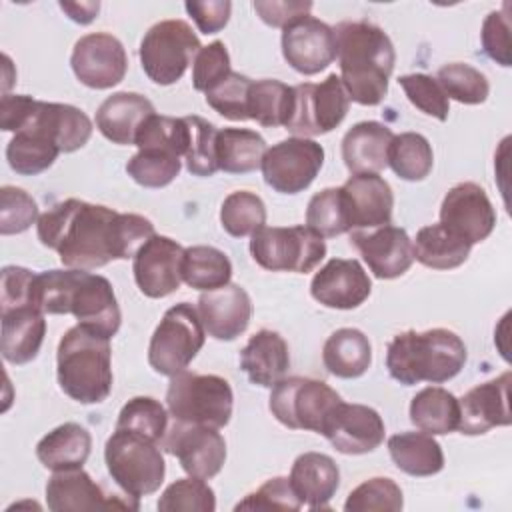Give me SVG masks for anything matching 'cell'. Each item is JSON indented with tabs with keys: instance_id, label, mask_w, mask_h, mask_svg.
Wrapping results in <instances>:
<instances>
[{
	"instance_id": "1",
	"label": "cell",
	"mask_w": 512,
	"mask_h": 512,
	"mask_svg": "<svg viewBox=\"0 0 512 512\" xmlns=\"http://www.w3.org/2000/svg\"><path fill=\"white\" fill-rule=\"evenodd\" d=\"M36 234L42 246L58 252L66 268L92 270L134 258L154 234V224L140 214L66 198L40 214Z\"/></svg>"
},
{
	"instance_id": "2",
	"label": "cell",
	"mask_w": 512,
	"mask_h": 512,
	"mask_svg": "<svg viewBox=\"0 0 512 512\" xmlns=\"http://www.w3.org/2000/svg\"><path fill=\"white\" fill-rule=\"evenodd\" d=\"M0 128L14 132L6 146V160L22 176L48 170L60 152H74L92 136V122L80 108L26 94L2 96Z\"/></svg>"
},
{
	"instance_id": "3",
	"label": "cell",
	"mask_w": 512,
	"mask_h": 512,
	"mask_svg": "<svg viewBox=\"0 0 512 512\" xmlns=\"http://www.w3.org/2000/svg\"><path fill=\"white\" fill-rule=\"evenodd\" d=\"M32 304L44 314H72L78 324L112 338L122 322L112 284L80 268L36 272Z\"/></svg>"
},
{
	"instance_id": "4",
	"label": "cell",
	"mask_w": 512,
	"mask_h": 512,
	"mask_svg": "<svg viewBox=\"0 0 512 512\" xmlns=\"http://www.w3.org/2000/svg\"><path fill=\"white\" fill-rule=\"evenodd\" d=\"M340 80L350 102L376 106L388 94L396 52L390 36L366 20L340 22L334 28Z\"/></svg>"
},
{
	"instance_id": "5",
	"label": "cell",
	"mask_w": 512,
	"mask_h": 512,
	"mask_svg": "<svg viewBox=\"0 0 512 512\" xmlns=\"http://www.w3.org/2000/svg\"><path fill=\"white\" fill-rule=\"evenodd\" d=\"M466 358V344L448 328L406 330L396 334L386 348L388 374L404 386L448 382L464 368Z\"/></svg>"
},
{
	"instance_id": "6",
	"label": "cell",
	"mask_w": 512,
	"mask_h": 512,
	"mask_svg": "<svg viewBox=\"0 0 512 512\" xmlns=\"http://www.w3.org/2000/svg\"><path fill=\"white\" fill-rule=\"evenodd\" d=\"M56 376L62 392L80 404H98L112 392L110 338L76 324L58 342Z\"/></svg>"
},
{
	"instance_id": "7",
	"label": "cell",
	"mask_w": 512,
	"mask_h": 512,
	"mask_svg": "<svg viewBox=\"0 0 512 512\" xmlns=\"http://www.w3.org/2000/svg\"><path fill=\"white\" fill-rule=\"evenodd\" d=\"M108 474L130 498L156 492L164 482L166 464L160 444L128 430L114 428L104 446Z\"/></svg>"
},
{
	"instance_id": "8",
	"label": "cell",
	"mask_w": 512,
	"mask_h": 512,
	"mask_svg": "<svg viewBox=\"0 0 512 512\" xmlns=\"http://www.w3.org/2000/svg\"><path fill=\"white\" fill-rule=\"evenodd\" d=\"M168 412L178 422L222 428L230 422L234 394L226 378L180 372L166 390Z\"/></svg>"
},
{
	"instance_id": "9",
	"label": "cell",
	"mask_w": 512,
	"mask_h": 512,
	"mask_svg": "<svg viewBox=\"0 0 512 512\" xmlns=\"http://www.w3.org/2000/svg\"><path fill=\"white\" fill-rule=\"evenodd\" d=\"M204 340L206 330L198 310L190 302L174 304L164 312L150 338L148 362L154 372L172 378L188 368L202 350Z\"/></svg>"
},
{
	"instance_id": "10",
	"label": "cell",
	"mask_w": 512,
	"mask_h": 512,
	"mask_svg": "<svg viewBox=\"0 0 512 512\" xmlns=\"http://www.w3.org/2000/svg\"><path fill=\"white\" fill-rule=\"evenodd\" d=\"M250 254L264 270L306 274L324 260L326 242L308 226H262L252 234Z\"/></svg>"
},
{
	"instance_id": "11",
	"label": "cell",
	"mask_w": 512,
	"mask_h": 512,
	"mask_svg": "<svg viewBox=\"0 0 512 512\" xmlns=\"http://www.w3.org/2000/svg\"><path fill=\"white\" fill-rule=\"evenodd\" d=\"M200 40L184 20L156 22L140 42V62L144 74L160 86L178 82L200 50Z\"/></svg>"
},
{
	"instance_id": "12",
	"label": "cell",
	"mask_w": 512,
	"mask_h": 512,
	"mask_svg": "<svg viewBox=\"0 0 512 512\" xmlns=\"http://www.w3.org/2000/svg\"><path fill=\"white\" fill-rule=\"evenodd\" d=\"M340 400V394L322 380L290 376L272 386L268 408L286 428L320 434L326 416Z\"/></svg>"
},
{
	"instance_id": "13",
	"label": "cell",
	"mask_w": 512,
	"mask_h": 512,
	"mask_svg": "<svg viewBox=\"0 0 512 512\" xmlns=\"http://www.w3.org/2000/svg\"><path fill=\"white\" fill-rule=\"evenodd\" d=\"M348 108V92L336 74H328L320 84H298L294 86V110L286 130L302 138L328 134L340 126Z\"/></svg>"
},
{
	"instance_id": "14",
	"label": "cell",
	"mask_w": 512,
	"mask_h": 512,
	"mask_svg": "<svg viewBox=\"0 0 512 512\" xmlns=\"http://www.w3.org/2000/svg\"><path fill=\"white\" fill-rule=\"evenodd\" d=\"M324 164V148L302 136L280 140L266 150L262 158L264 182L280 194H298L306 190Z\"/></svg>"
},
{
	"instance_id": "15",
	"label": "cell",
	"mask_w": 512,
	"mask_h": 512,
	"mask_svg": "<svg viewBox=\"0 0 512 512\" xmlns=\"http://www.w3.org/2000/svg\"><path fill=\"white\" fill-rule=\"evenodd\" d=\"M160 446L178 458L186 474L202 480L214 478L226 460V442L222 434L218 428L204 424L174 420Z\"/></svg>"
},
{
	"instance_id": "16",
	"label": "cell",
	"mask_w": 512,
	"mask_h": 512,
	"mask_svg": "<svg viewBox=\"0 0 512 512\" xmlns=\"http://www.w3.org/2000/svg\"><path fill=\"white\" fill-rule=\"evenodd\" d=\"M70 66L84 86L106 90L124 80L128 56L116 36L108 32H92L74 44Z\"/></svg>"
},
{
	"instance_id": "17",
	"label": "cell",
	"mask_w": 512,
	"mask_h": 512,
	"mask_svg": "<svg viewBox=\"0 0 512 512\" xmlns=\"http://www.w3.org/2000/svg\"><path fill=\"white\" fill-rule=\"evenodd\" d=\"M282 56L300 74L312 76L336 60V34L326 22L306 14L282 28Z\"/></svg>"
},
{
	"instance_id": "18",
	"label": "cell",
	"mask_w": 512,
	"mask_h": 512,
	"mask_svg": "<svg viewBox=\"0 0 512 512\" xmlns=\"http://www.w3.org/2000/svg\"><path fill=\"white\" fill-rule=\"evenodd\" d=\"M440 224L470 244L486 240L496 226V210L476 182L452 186L440 206Z\"/></svg>"
},
{
	"instance_id": "19",
	"label": "cell",
	"mask_w": 512,
	"mask_h": 512,
	"mask_svg": "<svg viewBox=\"0 0 512 512\" xmlns=\"http://www.w3.org/2000/svg\"><path fill=\"white\" fill-rule=\"evenodd\" d=\"M384 420L366 404L338 402L326 416L320 434L342 454H368L384 442Z\"/></svg>"
},
{
	"instance_id": "20",
	"label": "cell",
	"mask_w": 512,
	"mask_h": 512,
	"mask_svg": "<svg viewBox=\"0 0 512 512\" xmlns=\"http://www.w3.org/2000/svg\"><path fill=\"white\" fill-rule=\"evenodd\" d=\"M184 248L160 234H152L134 254L132 272L136 286L148 298H164L180 288Z\"/></svg>"
},
{
	"instance_id": "21",
	"label": "cell",
	"mask_w": 512,
	"mask_h": 512,
	"mask_svg": "<svg viewBox=\"0 0 512 512\" xmlns=\"http://www.w3.org/2000/svg\"><path fill=\"white\" fill-rule=\"evenodd\" d=\"M350 244L360 252L370 272L380 280L402 276L414 262L412 240L404 228L384 224L370 232L352 230Z\"/></svg>"
},
{
	"instance_id": "22",
	"label": "cell",
	"mask_w": 512,
	"mask_h": 512,
	"mask_svg": "<svg viewBox=\"0 0 512 512\" xmlns=\"http://www.w3.org/2000/svg\"><path fill=\"white\" fill-rule=\"evenodd\" d=\"M372 292V282L354 258H332L312 278L310 294L326 308H358Z\"/></svg>"
},
{
	"instance_id": "23",
	"label": "cell",
	"mask_w": 512,
	"mask_h": 512,
	"mask_svg": "<svg viewBox=\"0 0 512 512\" xmlns=\"http://www.w3.org/2000/svg\"><path fill=\"white\" fill-rule=\"evenodd\" d=\"M510 372L500 374L488 382L470 388L460 402V422L458 430L466 436L486 434L490 428L508 426L512 422L510 414Z\"/></svg>"
},
{
	"instance_id": "24",
	"label": "cell",
	"mask_w": 512,
	"mask_h": 512,
	"mask_svg": "<svg viewBox=\"0 0 512 512\" xmlns=\"http://www.w3.org/2000/svg\"><path fill=\"white\" fill-rule=\"evenodd\" d=\"M196 310L208 336L230 342L248 328L252 300L240 284L228 282L222 288L202 292Z\"/></svg>"
},
{
	"instance_id": "25",
	"label": "cell",
	"mask_w": 512,
	"mask_h": 512,
	"mask_svg": "<svg viewBox=\"0 0 512 512\" xmlns=\"http://www.w3.org/2000/svg\"><path fill=\"white\" fill-rule=\"evenodd\" d=\"M342 196L352 230H372L392 220L394 194L378 174H352L342 186Z\"/></svg>"
},
{
	"instance_id": "26",
	"label": "cell",
	"mask_w": 512,
	"mask_h": 512,
	"mask_svg": "<svg viewBox=\"0 0 512 512\" xmlns=\"http://www.w3.org/2000/svg\"><path fill=\"white\" fill-rule=\"evenodd\" d=\"M2 316V338L0 350L6 362L22 366L32 362L46 334L44 312L32 304L14 306L0 310Z\"/></svg>"
},
{
	"instance_id": "27",
	"label": "cell",
	"mask_w": 512,
	"mask_h": 512,
	"mask_svg": "<svg viewBox=\"0 0 512 512\" xmlns=\"http://www.w3.org/2000/svg\"><path fill=\"white\" fill-rule=\"evenodd\" d=\"M46 504L52 512L132 508L128 502H120L104 494V490L82 468L54 472L46 484Z\"/></svg>"
},
{
	"instance_id": "28",
	"label": "cell",
	"mask_w": 512,
	"mask_h": 512,
	"mask_svg": "<svg viewBox=\"0 0 512 512\" xmlns=\"http://www.w3.org/2000/svg\"><path fill=\"white\" fill-rule=\"evenodd\" d=\"M288 480L302 506L326 510L340 486V470L328 454L304 452L294 460Z\"/></svg>"
},
{
	"instance_id": "29",
	"label": "cell",
	"mask_w": 512,
	"mask_h": 512,
	"mask_svg": "<svg viewBox=\"0 0 512 512\" xmlns=\"http://www.w3.org/2000/svg\"><path fill=\"white\" fill-rule=\"evenodd\" d=\"M154 114V104L138 92H114L96 110L100 134L120 146L136 142V134Z\"/></svg>"
},
{
	"instance_id": "30",
	"label": "cell",
	"mask_w": 512,
	"mask_h": 512,
	"mask_svg": "<svg viewBox=\"0 0 512 512\" xmlns=\"http://www.w3.org/2000/svg\"><path fill=\"white\" fill-rule=\"evenodd\" d=\"M392 138V130L376 120L354 124L342 138V160L350 174H378L384 170Z\"/></svg>"
},
{
	"instance_id": "31",
	"label": "cell",
	"mask_w": 512,
	"mask_h": 512,
	"mask_svg": "<svg viewBox=\"0 0 512 512\" xmlns=\"http://www.w3.org/2000/svg\"><path fill=\"white\" fill-rule=\"evenodd\" d=\"M240 368L252 384L272 388L290 368L286 340L274 330H258L240 352Z\"/></svg>"
},
{
	"instance_id": "32",
	"label": "cell",
	"mask_w": 512,
	"mask_h": 512,
	"mask_svg": "<svg viewBox=\"0 0 512 512\" xmlns=\"http://www.w3.org/2000/svg\"><path fill=\"white\" fill-rule=\"evenodd\" d=\"M90 448V432L76 422H64L36 444V458L52 472L72 470L84 466L90 456Z\"/></svg>"
},
{
	"instance_id": "33",
	"label": "cell",
	"mask_w": 512,
	"mask_h": 512,
	"mask_svg": "<svg viewBox=\"0 0 512 512\" xmlns=\"http://www.w3.org/2000/svg\"><path fill=\"white\" fill-rule=\"evenodd\" d=\"M324 368L338 378H358L372 364V344L358 328H338L322 348Z\"/></svg>"
},
{
	"instance_id": "34",
	"label": "cell",
	"mask_w": 512,
	"mask_h": 512,
	"mask_svg": "<svg viewBox=\"0 0 512 512\" xmlns=\"http://www.w3.org/2000/svg\"><path fill=\"white\" fill-rule=\"evenodd\" d=\"M388 452L396 468L410 476H434L444 468L442 446L422 430L390 436Z\"/></svg>"
},
{
	"instance_id": "35",
	"label": "cell",
	"mask_w": 512,
	"mask_h": 512,
	"mask_svg": "<svg viewBox=\"0 0 512 512\" xmlns=\"http://www.w3.org/2000/svg\"><path fill=\"white\" fill-rule=\"evenodd\" d=\"M412 250L414 258L422 266L434 270H452L468 260L472 244L438 222L416 232Z\"/></svg>"
},
{
	"instance_id": "36",
	"label": "cell",
	"mask_w": 512,
	"mask_h": 512,
	"mask_svg": "<svg viewBox=\"0 0 512 512\" xmlns=\"http://www.w3.org/2000/svg\"><path fill=\"white\" fill-rule=\"evenodd\" d=\"M410 420L426 434H448L458 430L460 402L446 388L426 386L410 402Z\"/></svg>"
},
{
	"instance_id": "37",
	"label": "cell",
	"mask_w": 512,
	"mask_h": 512,
	"mask_svg": "<svg viewBox=\"0 0 512 512\" xmlns=\"http://www.w3.org/2000/svg\"><path fill=\"white\" fill-rule=\"evenodd\" d=\"M266 140L248 128H222L216 136L218 170L246 174L260 168L266 154Z\"/></svg>"
},
{
	"instance_id": "38",
	"label": "cell",
	"mask_w": 512,
	"mask_h": 512,
	"mask_svg": "<svg viewBox=\"0 0 512 512\" xmlns=\"http://www.w3.org/2000/svg\"><path fill=\"white\" fill-rule=\"evenodd\" d=\"M294 110V86L274 78L252 80L248 90V120L276 128L290 122Z\"/></svg>"
},
{
	"instance_id": "39",
	"label": "cell",
	"mask_w": 512,
	"mask_h": 512,
	"mask_svg": "<svg viewBox=\"0 0 512 512\" xmlns=\"http://www.w3.org/2000/svg\"><path fill=\"white\" fill-rule=\"evenodd\" d=\"M182 280L196 290L208 292L222 288L232 278L230 258L214 246H190L182 256Z\"/></svg>"
},
{
	"instance_id": "40",
	"label": "cell",
	"mask_w": 512,
	"mask_h": 512,
	"mask_svg": "<svg viewBox=\"0 0 512 512\" xmlns=\"http://www.w3.org/2000/svg\"><path fill=\"white\" fill-rule=\"evenodd\" d=\"M434 164L432 146L426 136L418 132H402L392 138L388 146V166L394 174L408 182L424 180Z\"/></svg>"
},
{
	"instance_id": "41",
	"label": "cell",
	"mask_w": 512,
	"mask_h": 512,
	"mask_svg": "<svg viewBox=\"0 0 512 512\" xmlns=\"http://www.w3.org/2000/svg\"><path fill=\"white\" fill-rule=\"evenodd\" d=\"M222 228L234 236H252L266 224V206L262 198L248 190H236L228 194L220 208Z\"/></svg>"
},
{
	"instance_id": "42",
	"label": "cell",
	"mask_w": 512,
	"mask_h": 512,
	"mask_svg": "<svg viewBox=\"0 0 512 512\" xmlns=\"http://www.w3.org/2000/svg\"><path fill=\"white\" fill-rule=\"evenodd\" d=\"M116 428L142 434L160 444L168 430V412L156 398L134 396L122 406Z\"/></svg>"
},
{
	"instance_id": "43",
	"label": "cell",
	"mask_w": 512,
	"mask_h": 512,
	"mask_svg": "<svg viewBox=\"0 0 512 512\" xmlns=\"http://www.w3.org/2000/svg\"><path fill=\"white\" fill-rule=\"evenodd\" d=\"M306 226L322 238H334L350 232L348 212L340 186L324 188L310 198L306 208Z\"/></svg>"
},
{
	"instance_id": "44",
	"label": "cell",
	"mask_w": 512,
	"mask_h": 512,
	"mask_svg": "<svg viewBox=\"0 0 512 512\" xmlns=\"http://www.w3.org/2000/svg\"><path fill=\"white\" fill-rule=\"evenodd\" d=\"M436 80L448 100L452 98L460 104H482L490 94L488 78L466 62H450L442 66Z\"/></svg>"
},
{
	"instance_id": "45",
	"label": "cell",
	"mask_w": 512,
	"mask_h": 512,
	"mask_svg": "<svg viewBox=\"0 0 512 512\" xmlns=\"http://www.w3.org/2000/svg\"><path fill=\"white\" fill-rule=\"evenodd\" d=\"M134 144L138 150H164L182 158L188 146L186 118L158 116L154 112L138 130Z\"/></svg>"
},
{
	"instance_id": "46",
	"label": "cell",
	"mask_w": 512,
	"mask_h": 512,
	"mask_svg": "<svg viewBox=\"0 0 512 512\" xmlns=\"http://www.w3.org/2000/svg\"><path fill=\"white\" fill-rule=\"evenodd\" d=\"M188 124V146H186V168L194 176H212L218 172L216 160V136L218 128L200 118V116H184Z\"/></svg>"
},
{
	"instance_id": "47",
	"label": "cell",
	"mask_w": 512,
	"mask_h": 512,
	"mask_svg": "<svg viewBox=\"0 0 512 512\" xmlns=\"http://www.w3.org/2000/svg\"><path fill=\"white\" fill-rule=\"evenodd\" d=\"M182 162L164 150H138L126 164L128 176L144 188H164L180 174Z\"/></svg>"
},
{
	"instance_id": "48",
	"label": "cell",
	"mask_w": 512,
	"mask_h": 512,
	"mask_svg": "<svg viewBox=\"0 0 512 512\" xmlns=\"http://www.w3.org/2000/svg\"><path fill=\"white\" fill-rule=\"evenodd\" d=\"M162 512H212L216 508L214 490L196 476L172 482L158 500Z\"/></svg>"
},
{
	"instance_id": "49",
	"label": "cell",
	"mask_w": 512,
	"mask_h": 512,
	"mask_svg": "<svg viewBox=\"0 0 512 512\" xmlns=\"http://www.w3.org/2000/svg\"><path fill=\"white\" fill-rule=\"evenodd\" d=\"M404 506L402 490L392 478H370L356 486L346 502L344 510L346 512H370V510H388V512H398Z\"/></svg>"
},
{
	"instance_id": "50",
	"label": "cell",
	"mask_w": 512,
	"mask_h": 512,
	"mask_svg": "<svg viewBox=\"0 0 512 512\" xmlns=\"http://www.w3.org/2000/svg\"><path fill=\"white\" fill-rule=\"evenodd\" d=\"M398 84L402 86L404 94L416 106L420 112L438 118L444 122L450 112V102L444 90L440 88L438 80L430 74L414 72V74H404L398 78Z\"/></svg>"
},
{
	"instance_id": "51",
	"label": "cell",
	"mask_w": 512,
	"mask_h": 512,
	"mask_svg": "<svg viewBox=\"0 0 512 512\" xmlns=\"http://www.w3.org/2000/svg\"><path fill=\"white\" fill-rule=\"evenodd\" d=\"M252 80L240 72H230L220 84L206 92V102L228 120H248V90Z\"/></svg>"
},
{
	"instance_id": "52",
	"label": "cell",
	"mask_w": 512,
	"mask_h": 512,
	"mask_svg": "<svg viewBox=\"0 0 512 512\" xmlns=\"http://www.w3.org/2000/svg\"><path fill=\"white\" fill-rule=\"evenodd\" d=\"M38 204L22 188L2 186L0 190V232L20 234L38 222Z\"/></svg>"
},
{
	"instance_id": "53",
	"label": "cell",
	"mask_w": 512,
	"mask_h": 512,
	"mask_svg": "<svg viewBox=\"0 0 512 512\" xmlns=\"http://www.w3.org/2000/svg\"><path fill=\"white\" fill-rule=\"evenodd\" d=\"M230 68V54L224 42L214 40L208 46H202L192 60V84L198 92H208L216 84H220L228 74Z\"/></svg>"
},
{
	"instance_id": "54",
	"label": "cell",
	"mask_w": 512,
	"mask_h": 512,
	"mask_svg": "<svg viewBox=\"0 0 512 512\" xmlns=\"http://www.w3.org/2000/svg\"><path fill=\"white\" fill-rule=\"evenodd\" d=\"M302 502L296 498L290 480L276 476L266 480L258 490L250 492L234 510H300Z\"/></svg>"
},
{
	"instance_id": "55",
	"label": "cell",
	"mask_w": 512,
	"mask_h": 512,
	"mask_svg": "<svg viewBox=\"0 0 512 512\" xmlns=\"http://www.w3.org/2000/svg\"><path fill=\"white\" fill-rule=\"evenodd\" d=\"M506 8L504 10H494L490 12L484 22H482V48L486 52L488 58H492L496 64L508 68L512 66V58H510V20L506 16Z\"/></svg>"
},
{
	"instance_id": "56",
	"label": "cell",
	"mask_w": 512,
	"mask_h": 512,
	"mask_svg": "<svg viewBox=\"0 0 512 512\" xmlns=\"http://www.w3.org/2000/svg\"><path fill=\"white\" fill-rule=\"evenodd\" d=\"M34 276H36V272L28 270V268L4 266L2 268V288H0V310L32 304Z\"/></svg>"
},
{
	"instance_id": "57",
	"label": "cell",
	"mask_w": 512,
	"mask_h": 512,
	"mask_svg": "<svg viewBox=\"0 0 512 512\" xmlns=\"http://www.w3.org/2000/svg\"><path fill=\"white\" fill-rule=\"evenodd\" d=\"M186 12L192 16L196 22L198 30L202 34H216L220 32L232 12V4L228 0H208V2H186L184 4Z\"/></svg>"
},
{
	"instance_id": "58",
	"label": "cell",
	"mask_w": 512,
	"mask_h": 512,
	"mask_svg": "<svg viewBox=\"0 0 512 512\" xmlns=\"http://www.w3.org/2000/svg\"><path fill=\"white\" fill-rule=\"evenodd\" d=\"M254 10L266 22L274 28H284L292 20L306 16L312 10V2H300V0H272V2H254Z\"/></svg>"
},
{
	"instance_id": "59",
	"label": "cell",
	"mask_w": 512,
	"mask_h": 512,
	"mask_svg": "<svg viewBox=\"0 0 512 512\" xmlns=\"http://www.w3.org/2000/svg\"><path fill=\"white\" fill-rule=\"evenodd\" d=\"M60 8L68 14L70 20L78 24H90L100 10V2H60Z\"/></svg>"
}]
</instances>
